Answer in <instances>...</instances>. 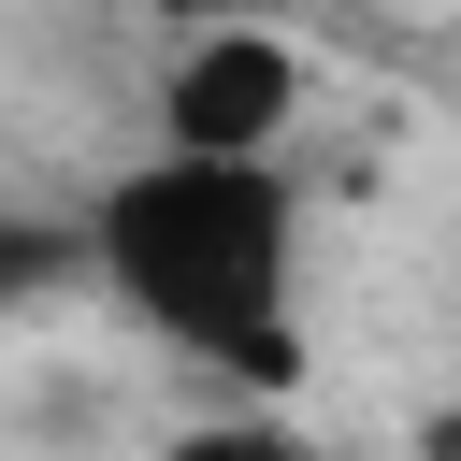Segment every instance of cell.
I'll use <instances>...</instances> for the list:
<instances>
[{
    "instance_id": "obj_3",
    "label": "cell",
    "mask_w": 461,
    "mask_h": 461,
    "mask_svg": "<svg viewBox=\"0 0 461 461\" xmlns=\"http://www.w3.org/2000/svg\"><path fill=\"white\" fill-rule=\"evenodd\" d=\"M158 461H317V432H303V418H274V403H230V418H187Z\"/></svg>"
},
{
    "instance_id": "obj_1",
    "label": "cell",
    "mask_w": 461,
    "mask_h": 461,
    "mask_svg": "<svg viewBox=\"0 0 461 461\" xmlns=\"http://www.w3.org/2000/svg\"><path fill=\"white\" fill-rule=\"evenodd\" d=\"M86 259L158 346H187L216 375H259V389L303 375V331H288L303 202H288L274 158H173V144L130 158L86 216Z\"/></svg>"
},
{
    "instance_id": "obj_4",
    "label": "cell",
    "mask_w": 461,
    "mask_h": 461,
    "mask_svg": "<svg viewBox=\"0 0 461 461\" xmlns=\"http://www.w3.org/2000/svg\"><path fill=\"white\" fill-rule=\"evenodd\" d=\"M144 14H173V29H245V0H144Z\"/></svg>"
},
{
    "instance_id": "obj_5",
    "label": "cell",
    "mask_w": 461,
    "mask_h": 461,
    "mask_svg": "<svg viewBox=\"0 0 461 461\" xmlns=\"http://www.w3.org/2000/svg\"><path fill=\"white\" fill-rule=\"evenodd\" d=\"M418 461H461V403H432V418H418Z\"/></svg>"
},
{
    "instance_id": "obj_2",
    "label": "cell",
    "mask_w": 461,
    "mask_h": 461,
    "mask_svg": "<svg viewBox=\"0 0 461 461\" xmlns=\"http://www.w3.org/2000/svg\"><path fill=\"white\" fill-rule=\"evenodd\" d=\"M303 115V43L288 29H187L173 72H158V144L173 158H274Z\"/></svg>"
}]
</instances>
